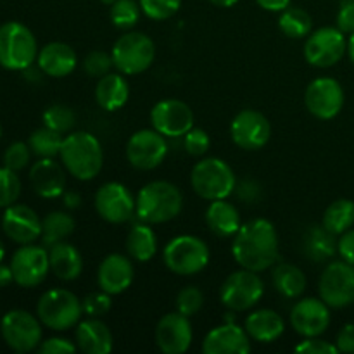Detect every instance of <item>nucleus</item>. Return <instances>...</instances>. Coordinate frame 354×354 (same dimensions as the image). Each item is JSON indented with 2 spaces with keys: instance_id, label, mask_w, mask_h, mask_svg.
Here are the masks:
<instances>
[{
  "instance_id": "nucleus-12",
  "label": "nucleus",
  "mask_w": 354,
  "mask_h": 354,
  "mask_svg": "<svg viewBox=\"0 0 354 354\" xmlns=\"http://www.w3.org/2000/svg\"><path fill=\"white\" fill-rule=\"evenodd\" d=\"M97 214L111 225H123L137 214V199L127 185L107 182L99 187L93 199Z\"/></svg>"
},
{
  "instance_id": "nucleus-6",
  "label": "nucleus",
  "mask_w": 354,
  "mask_h": 354,
  "mask_svg": "<svg viewBox=\"0 0 354 354\" xmlns=\"http://www.w3.org/2000/svg\"><path fill=\"white\" fill-rule=\"evenodd\" d=\"M82 301L68 289H50L37 303V317L50 330L64 332L76 327L83 317Z\"/></svg>"
},
{
  "instance_id": "nucleus-34",
  "label": "nucleus",
  "mask_w": 354,
  "mask_h": 354,
  "mask_svg": "<svg viewBox=\"0 0 354 354\" xmlns=\"http://www.w3.org/2000/svg\"><path fill=\"white\" fill-rule=\"evenodd\" d=\"M76 228L75 218L66 211H52L41 220V244L45 248L68 241Z\"/></svg>"
},
{
  "instance_id": "nucleus-15",
  "label": "nucleus",
  "mask_w": 354,
  "mask_h": 354,
  "mask_svg": "<svg viewBox=\"0 0 354 354\" xmlns=\"http://www.w3.org/2000/svg\"><path fill=\"white\" fill-rule=\"evenodd\" d=\"M14 282L24 289H33L47 279L50 272L48 249L45 245L24 244L10 258Z\"/></svg>"
},
{
  "instance_id": "nucleus-19",
  "label": "nucleus",
  "mask_w": 354,
  "mask_h": 354,
  "mask_svg": "<svg viewBox=\"0 0 354 354\" xmlns=\"http://www.w3.org/2000/svg\"><path fill=\"white\" fill-rule=\"evenodd\" d=\"M330 306L322 297H304L290 310V327L301 337H320L330 327Z\"/></svg>"
},
{
  "instance_id": "nucleus-8",
  "label": "nucleus",
  "mask_w": 354,
  "mask_h": 354,
  "mask_svg": "<svg viewBox=\"0 0 354 354\" xmlns=\"http://www.w3.org/2000/svg\"><path fill=\"white\" fill-rule=\"evenodd\" d=\"M114 68L124 76L147 71L156 59V45L151 37L142 31H127L114 41L111 48Z\"/></svg>"
},
{
  "instance_id": "nucleus-14",
  "label": "nucleus",
  "mask_w": 354,
  "mask_h": 354,
  "mask_svg": "<svg viewBox=\"0 0 354 354\" xmlns=\"http://www.w3.org/2000/svg\"><path fill=\"white\" fill-rule=\"evenodd\" d=\"M168 156V142L165 135L156 131L154 128H144L138 130L128 138L127 142V159L135 169L140 171H151Z\"/></svg>"
},
{
  "instance_id": "nucleus-51",
  "label": "nucleus",
  "mask_w": 354,
  "mask_h": 354,
  "mask_svg": "<svg viewBox=\"0 0 354 354\" xmlns=\"http://www.w3.org/2000/svg\"><path fill=\"white\" fill-rule=\"evenodd\" d=\"M335 346H337L339 353H354V324H346L339 330L337 339H335Z\"/></svg>"
},
{
  "instance_id": "nucleus-58",
  "label": "nucleus",
  "mask_w": 354,
  "mask_h": 354,
  "mask_svg": "<svg viewBox=\"0 0 354 354\" xmlns=\"http://www.w3.org/2000/svg\"><path fill=\"white\" fill-rule=\"evenodd\" d=\"M100 2H102V3H104V6L111 7V6H113V3H114V2H116V0H100Z\"/></svg>"
},
{
  "instance_id": "nucleus-26",
  "label": "nucleus",
  "mask_w": 354,
  "mask_h": 354,
  "mask_svg": "<svg viewBox=\"0 0 354 354\" xmlns=\"http://www.w3.org/2000/svg\"><path fill=\"white\" fill-rule=\"evenodd\" d=\"M75 342L86 354H109L114 348L111 328L100 318H86L76 325Z\"/></svg>"
},
{
  "instance_id": "nucleus-45",
  "label": "nucleus",
  "mask_w": 354,
  "mask_h": 354,
  "mask_svg": "<svg viewBox=\"0 0 354 354\" xmlns=\"http://www.w3.org/2000/svg\"><path fill=\"white\" fill-rule=\"evenodd\" d=\"M31 156L33 152H31L28 142H12L3 152V166L14 169V171H21L30 165Z\"/></svg>"
},
{
  "instance_id": "nucleus-42",
  "label": "nucleus",
  "mask_w": 354,
  "mask_h": 354,
  "mask_svg": "<svg viewBox=\"0 0 354 354\" xmlns=\"http://www.w3.org/2000/svg\"><path fill=\"white\" fill-rule=\"evenodd\" d=\"M142 14L152 21H166L182 7V0H138Z\"/></svg>"
},
{
  "instance_id": "nucleus-56",
  "label": "nucleus",
  "mask_w": 354,
  "mask_h": 354,
  "mask_svg": "<svg viewBox=\"0 0 354 354\" xmlns=\"http://www.w3.org/2000/svg\"><path fill=\"white\" fill-rule=\"evenodd\" d=\"M348 55L351 59V62L354 64V33H351L348 37Z\"/></svg>"
},
{
  "instance_id": "nucleus-16",
  "label": "nucleus",
  "mask_w": 354,
  "mask_h": 354,
  "mask_svg": "<svg viewBox=\"0 0 354 354\" xmlns=\"http://www.w3.org/2000/svg\"><path fill=\"white\" fill-rule=\"evenodd\" d=\"M320 297L330 308H346L354 303V266L348 261H332L318 282Z\"/></svg>"
},
{
  "instance_id": "nucleus-27",
  "label": "nucleus",
  "mask_w": 354,
  "mask_h": 354,
  "mask_svg": "<svg viewBox=\"0 0 354 354\" xmlns=\"http://www.w3.org/2000/svg\"><path fill=\"white\" fill-rule=\"evenodd\" d=\"M244 328L251 341L261 342V344H270V342L279 341L286 332V322L270 308H261L256 310L245 318Z\"/></svg>"
},
{
  "instance_id": "nucleus-36",
  "label": "nucleus",
  "mask_w": 354,
  "mask_h": 354,
  "mask_svg": "<svg viewBox=\"0 0 354 354\" xmlns=\"http://www.w3.org/2000/svg\"><path fill=\"white\" fill-rule=\"evenodd\" d=\"M279 30L292 40L306 38L313 31V19L301 7H287L280 12Z\"/></svg>"
},
{
  "instance_id": "nucleus-28",
  "label": "nucleus",
  "mask_w": 354,
  "mask_h": 354,
  "mask_svg": "<svg viewBox=\"0 0 354 354\" xmlns=\"http://www.w3.org/2000/svg\"><path fill=\"white\" fill-rule=\"evenodd\" d=\"M93 95H95V102L99 104L100 109L114 113L127 106L128 99H130V85L123 73H107L106 76L97 80Z\"/></svg>"
},
{
  "instance_id": "nucleus-50",
  "label": "nucleus",
  "mask_w": 354,
  "mask_h": 354,
  "mask_svg": "<svg viewBox=\"0 0 354 354\" xmlns=\"http://www.w3.org/2000/svg\"><path fill=\"white\" fill-rule=\"evenodd\" d=\"M337 252L344 261H348L349 265L354 266V227L351 230L344 232L342 235H339L337 241Z\"/></svg>"
},
{
  "instance_id": "nucleus-32",
  "label": "nucleus",
  "mask_w": 354,
  "mask_h": 354,
  "mask_svg": "<svg viewBox=\"0 0 354 354\" xmlns=\"http://www.w3.org/2000/svg\"><path fill=\"white\" fill-rule=\"evenodd\" d=\"M272 282L277 292L286 299H297L306 290V275L299 266L292 263L273 265Z\"/></svg>"
},
{
  "instance_id": "nucleus-7",
  "label": "nucleus",
  "mask_w": 354,
  "mask_h": 354,
  "mask_svg": "<svg viewBox=\"0 0 354 354\" xmlns=\"http://www.w3.org/2000/svg\"><path fill=\"white\" fill-rule=\"evenodd\" d=\"M209 248L196 235L173 237L162 251L166 268L180 277H192L203 272L209 265Z\"/></svg>"
},
{
  "instance_id": "nucleus-38",
  "label": "nucleus",
  "mask_w": 354,
  "mask_h": 354,
  "mask_svg": "<svg viewBox=\"0 0 354 354\" xmlns=\"http://www.w3.org/2000/svg\"><path fill=\"white\" fill-rule=\"evenodd\" d=\"M140 3L137 0H116L109 7V19L118 30L130 31L137 26L140 19Z\"/></svg>"
},
{
  "instance_id": "nucleus-41",
  "label": "nucleus",
  "mask_w": 354,
  "mask_h": 354,
  "mask_svg": "<svg viewBox=\"0 0 354 354\" xmlns=\"http://www.w3.org/2000/svg\"><path fill=\"white\" fill-rule=\"evenodd\" d=\"M175 306L176 311L185 317H196L204 306V294L199 287L196 286H187L176 294L175 299Z\"/></svg>"
},
{
  "instance_id": "nucleus-54",
  "label": "nucleus",
  "mask_w": 354,
  "mask_h": 354,
  "mask_svg": "<svg viewBox=\"0 0 354 354\" xmlns=\"http://www.w3.org/2000/svg\"><path fill=\"white\" fill-rule=\"evenodd\" d=\"M14 282V275H12V270H10V265H2L0 263V289L2 287L10 286Z\"/></svg>"
},
{
  "instance_id": "nucleus-52",
  "label": "nucleus",
  "mask_w": 354,
  "mask_h": 354,
  "mask_svg": "<svg viewBox=\"0 0 354 354\" xmlns=\"http://www.w3.org/2000/svg\"><path fill=\"white\" fill-rule=\"evenodd\" d=\"M290 2L292 0H256V3L268 12H282L290 6Z\"/></svg>"
},
{
  "instance_id": "nucleus-53",
  "label": "nucleus",
  "mask_w": 354,
  "mask_h": 354,
  "mask_svg": "<svg viewBox=\"0 0 354 354\" xmlns=\"http://www.w3.org/2000/svg\"><path fill=\"white\" fill-rule=\"evenodd\" d=\"M62 199H64V206L68 209H78L82 206V196L78 192H73V190L62 194Z\"/></svg>"
},
{
  "instance_id": "nucleus-55",
  "label": "nucleus",
  "mask_w": 354,
  "mask_h": 354,
  "mask_svg": "<svg viewBox=\"0 0 354 354\" xmlns=\"http://www.w3.org/2000/svg\"><path fill=\"white\" fill-rule=\"evenodd\" d=\"M209 2L220 9H228V7H234L239 0H209Z\"/></svg>"
},
{
  "instance_id": "nucleus-22",
  "label": "nucleus",
  "mask_w": 354,
  "mask_h": 354,
  "mask_svg": "<svg viewBox=\"0 0 354 354\" xmlns=\"http://www.w3.org/2000/svg\"><path fill=\"white\" fill-rule=\"evenodd\" d=\"M135 279V268L130 256H124L121 252H113L107 254L100 261L99 270H97V283L99 289L111 296L123 294L124 290L130 289Z\"/></svg>"
},
{
  "instance_id": "nucleus-48",
  "label": "nucleus",
  "mask_w": 354,
  "mask_h": 354,
  "mask_svg": "<svg viewBox=\"0 0 354 354\" xmlns=\"http://www.w3.org/2000/svg\"><path fill=\"white\" fill-rule=\"evenodd\" d=\"M297 353L304 354H337L339 349L335 344L324 341L318 337H304L303 342L296 346Z\"/></svg>"
},
{
  "instance_id": "nucleus-24",
  "label": "nucleus",
  "mask_w": 354,
  "mask_h": 354,
  "mask_svg": "<svg viewBox=\"0 0 354 354\" xmlns=\"http://www.w3.org/2000/svg\"><path fill=\"white\" fill-rule=\"evenodd\" d=\"M66 168L54 158L38 159L30 169V183L35 194L44 199H55L66 192Z\"/></svg>"
},
{
  "instance_id": "nucleus-46",
  "label": "nucleus",
  "mask_w": 354,
  "mask_h": 354,
  "mask_svg": "<svg viewBox=\"0 0 354 354\" xmlns=\"http://www.w3.org/2000/svg\"><path fill=\"white\" fill-rule=\"evenodd\" d=\"M183 147H185L187 154L192 156V158H203L209 151L211 138L203 128L194 127L192 130L183 135Z\"/></svg>"
},
{
  "instance_id": "nucleus-35",
  "label": "nucleus",
  "mask_w": 354,
  "mask_h": 354,
  "mask_svg": "<svg viewBox=\"0 0 354 354\" xmlns=\"http://www.w3.org/2000/svg\"><path fill=\"white\" fill-rule=\"evenodd\" d=\"M322 225L330 234L342 235L354 227V201L337 199L325 209Z\"/></svg>"
},
{
  "instance_id": "nucleus-59",
  "label": "nucleus",
  "mask_w": 354,
  "mask_h": 354,
  "mask_svg": "<svg viewBox=\"0 0 354 354\" xmlns=\"http://www.w3.org/2000/svg\"><path fill=\"white\" fill-rule=\"evenodd\" d=\"M0 138H2V124H0Z\"/></svg>"
},
{
  "instance_id": "nucleus-57",
  "label": "nucleus",
  "mask_w": 354,
  "mask_h": 354,
  "mask_svg": "<svg viewBox=\"0 0 354 354\" xmlns=\"http://www.w3.org/2000/svg\"><path fill=\"white\" fill-rule=\"evenodd\" d=\"M3 258H6V248H3L2 241H0V263L3 261Z\"/></svg>"
},
{
  "instance_id": "nucleus-11",
  "label": "nucleus",
  "mask_w": 354,
  "mask_h": 354,
  "mask_svg": "<svg viewBox=\"0 0 354 354\" xmlns=\"http://www.w3.org/2000/svg\"><path fill=\"white\" fill-rule=\"evenodd\" d=\"M304 59L315 68H332L348 54V38L337 26L313 30L304 41Z\"/></svg>"
},
{
  "instance_id": "nucleus-10",
  "label": "nucleus",
  "mask_w": 354,
  "mask_h": 354,
  "mask_svg": "<svg viewBox=\"0 0 354 354\" xmlns=\"http://www.w3.org/2000/svg\"><path fill=\"white\" fill-rule=\"evenodd\" d=\"M0 335L16 353H31L38 349L44 330L40 318L26 310H10L0 320Z\"/></svg>"
},
{
  "instance_id": "nucleus-33",
  "label": "nucleus",
  "mask_w": 354,
  "mask_h": 354,
  "mask_svg": "<svg viewBox=\"0 0 354 354\" xmlns=\"http://www.w3.org/2000/svg\"><path fill=\"white\" fill-rule=\"evenodd\" d=\"M335 237L337 235L330 234L324 225H320V227L318 225L317 227H311L306 232V235H304V254L311 261H327V259H330L337 252V241H335Z\"/></svg>"
},
{
  "instance_id": "nucleus-9",
  "label": "nucleus",
  "mask_w": 354,
  "mask_h": 354,
  "mask_svg": "<svg viewBox=\"0 0 354 354\" xmlns=\"http://www.w3.org/2000/svg\"><path fill=\"white\" fill-rule=\"evenodd\" d=\"M265 294V283L258 272L241 268L232 272L220 287V301L228 311L241 313L254 308Z\"/></svg>"
},
{
  "instance_id": "nucleus-40",
  "label": "nucleus",
  "mask_w": 354,
  "mask_h": 354,
  "mask_svg": "<svg viewBox=\"0 0 354 354\" xmlns=\"http://www.w3.org/2000/svg\"><path fill=\"white\" fill-rule=\"evenodd\" d=\"M21 196V180L17 176V171L2 166L0 168V207L12 206L17 203Z\"/></svg>"
},
{
  "instance_id": "nucleus-37",
  "label": "nucleus",
  "mask_w": 354,
  "mask_h": 354,
  "mask_svg": "<svg viewBox=\"0 0 354 354\" xmlns=\"http://www.w3.org/2000/svg\"><path fill=\"white\" fill-rule=\"evenodd\" d=\"M62 140H64L62 133H57L47 127H41L30 135L28 145H30L33 156H37L38 159L57 158L62 147Z\"/></svg>"
},
{
  "instance_id": "nucleus-23",
  "label": "nucleus",
  "mask_w": 354,
  "mask_h": 354,
  "mask_svg": "<svg viewBox=\"0 0 354 354\" xmlns=\"http://www.w3.org/2000/svg\"><path fill=\"white\" fill-rule=\"evenodd\" d=\"M251 351V337L244 327L223 324L211 328L203 341L204 354H248Z\"/></svg>"
},
{
  "instance_id": "nucleus-43",
  "label": "nucleus",
  "mask_w": 354,
  "mask_h": 354,
  "mask_svg": "<svg viewBox=\"0 0 354 354\" xmlns=\"http://www.w3.org/2000/svg\"><path fill=\"white\" fill-rule=\"evenodd\" d=\"M113 68L114 62L111 52L92 50L85 55V59H83V69H85L86 75L92 76V78H102L107 73H111Z\"/></svg>"
},
{
  "instance_id": "nucleus-44",
  "label": "nucleus",
  "mask_w": 354,
  "mask_h": 354,
  "mask_svg": "<svg viewBox=\"0 0 354 354\" xmlns=\"http://www.w3.org/2000/svg\"><path fill=\"white\" fill-rule=\"evenodd\" d=\"M83 313L90 318H102L113 308V296L104 290H97V292H90L83 297L82 301Z\"/></svg>"
},
{
  "instance_id": "nucleus-18",
  "label": "nucleus",
  "mask_w": 354,
  "mask_h": 354,
  "mask_svg": "<svg viewBox=\"0 0 354 354\" xmlns=\"http://www.w3.org/2000/svg\"><path fill=\"white\" fill-rule=\"evenodd\" d=\"M230 137L242 151H259L272 138V124L259 111L244 109L232 120Z\"/></svg>"
},
{
  "instance_id": "nucleus-39",
  "label": "nucleus",
  "mask_w": 354,
  "mask_h": 354,
  "mask_svg": "<svg viewBox=\"0 0 354 354\" xmlns=\"http://www.w3.org/2000/svg\"><path fill=\"white\" fill-rule=\"evenodd\" d=\"M44 127L50 128V130L57 131V133H69L76 123V114L66 104H52L44 111Z\"/></svg>"
},
{
  "instance_id": "nucleus-29",
  "label": "nucleus",
  "mask_w": 354,
  "mask_h": 354,
  "mask_svg": "<svg viewBox=\"0 0 354 354\" xmlns=\"http://www.w3.org/2000/svg\"><path fill=\"white\" fill-rule=\"evenodd\" d=\"M204 220H206V225L211 230V234H214L220 239L235 237V234L242 227L241 213L227 199L211 201L206 209V214H204Z\"/></svg>"
},
{
  "instance_id": "nucleus-49",
  "label": "nucleus",
  "mask_w": 354,
  "mask_h": 354,
  "mask_svg": "<svg viewBox=\"0 0 354 354\" xmlns=\"http://www.w3.org/2000/svg\"><path fill=\"white\" fill-rule=\"evenodd\" d=\"M337 28L346 35L354 33V0H342L337 12Z\"/></svg>"
},
{
  "instance_id": "nucleus-2",
  "label": "nucleus",
  "mask_w": 354,
  "mask_h": 354,
  "mask_svg": "<svg viewBox=\"0 0 354 354\" xmlns=\"http://www.w3.org/2000/svg\"><path fill=\"white\" fill-rule=\"evenodd\" d=\"M59 158L73 178L90 182L102 169L104 149L99 138L90 131H73L62 140Z\"/></svg>"
},
{
  "instance_id": "nucleus-47",
  "label": "nucleus",
  "mask_w": 354,
  "mask_h": 354,
  "mask_svg": "<svg viewBox=\"0 0 354 354\" xmlns=\"http://www.w3.org/2000/svg\"><path fill=\"white\" fill-rule=\"evenodd\" d=\"M37 351L40 354H75L78 346L66 337H48L40 342Z\"/></svg>"
},
{
  "instance_id": "nucleus-31",
  "label": "nucleus",
  "mask_w": 354,
  "mask_h": 354,
  "mask_svg": "<svg viewBox=\"0 0 354 354\" xmlns=\"http://www.w3.org/2000/svg\"><path fill=\"white\" fill-rule=\"evenodd\" d=\"M127 252L133 261L147 263L158 252V235L145 221L133 225L127 235Z\"/></svg>"
},
{
  "instance_id": "nucleus-25",
  "label": "nucleus",
  "mask_w": 354,
  "mask_h": 354,
  "mask_svg": "<svg viewBox=\"0 0 354 354\" xmlns=\"http://www.w3.org/2000/svg\"><path fill=\"white\" fill-rule=\"evenodd\" d=\"M37 66L45 76L64 78L78 66V55L71 45L64 41H50L38 50Z\"/></svg>"
},
{
  "instance_id": "nucleus-17",
  "label": "nucleus",
  "mask_w": 354,
  "mask_h": 354,
  "mask_svg": "<svg viewBox=\"0 0 354 354\" xmlns=\"http://www.w3.org/2000/svg\"><path fill=\"white\" fill-rule=\"evenodd\" d=\"M192 107L180 99H162L151 109V124L166 138L183 137L194 128Z\"/></svg>"
},
{
  "instance_id": "nucleus-1",
  "label": "nucleus",
  "mask_w": 354,
  "mask_h": 354,
  "mask_svg": "<svg viewBox=\"0 0 354 354\" xmlns=\"http://www.w3.org/2000/svg\"><path fill=\"white\" fill-rule=\"evenodd\" d=\"M279 234L275 225L266 218L248 221L235 234L232 254L241 268L265 272L272 268L280 256Z\"/></svg>"
},
{
  "instance_id": "nucleus-20",
  "label": "nucleus",
  "mask_w": 354,
  "mask_h": 354,
  "mask_svg": "<svg viewBox=\"0 0 354 354\" xmlns=\"http://www.w3.org/2000/svg\"><path fill=\"white\" fill-rule=\"evenodd\" d=\"M194 332L190 318L173 311L165 315L156 325V346L165 354H183L192 346Z\"/></svg>"
},
{
  "instance_id": "nucleus-21",
  "label": "nucleus",
  "mask_w": 354,
  "mask_h": 354,
  "mask_svg": "<svg viewBox=\"0 0 354 354\" xmlns=\"http://www.w3.org/2000/svg\"><path fill=\"white\" fill-rule=\"evenodd\" d=\"M2 230L16 244H35L41 237V220L26 204H12L3 211Z\"/></svg>"
},
{
  "instance_id": "nucleus-13",
  "label": "nucleus",
  "mask_w": 354,
  "mask_h": 354,
  "mask_svg": "<svg viewBox=\"0 0 354 354\" xmlns=\"http://www.w3.org/2000/svg\"><path fill=\"white\" fill-rule=\"evenodd\" d=\"M344 88L341 83L330 76H320L306 86L304 106L311 116L322 121H330L339 116L344 107Z\"/></svg>"
},
{
  "instance_id": "nucleus-30",
  "label": "nucleus",
  "mask_w": 354,
  "mask_h": 354,
  "mask_svg": "<svg viewBox=\"0 0 354 354\" xmlns=\"http://www.w3.org/2000/svg\"><path fill=\"white\" fill-rule=\"evenodd\" d=\"M48 249V261H50V272L62 282L76 280L83 272V256L73 244L68 241L57 242Z\"/></svg>"
},
{
  "instance_id": "nucleus-4",
  "label": "nucleus",
  "mask_w": 354,
  "mask_h": 354,
  "mask_svg": "<svg viewBox=\"0 0 354 354\" xmlns=\"http://www.w3.org/2000/svg\"><path fill=\"white\" fill-rule=\"evenodd\" d=\"M38 44L33 31L19 21L0 26V66L9 71H24L37 62Z\"/></svg>"
},
{
  "instance_id": "nucleus-3",
  "label": "nucleus",
  "mask_w": 354,
  "mask_h": 354,
  "mask_svg": "<svg viewBox=\"0 0 354 354\" xmlns=\"http://www.w3.org/2000/svg\"><path fill=\"white\" fill-rule=\"evenodd\" d=\"M183 209V194L166 180L145 183L137 196V216L149 225H161L175 220Z\"/></svg>"
},
{
  "instance_id": "nucleus-5",
  "label": "nucleus",
  "mask_w": 354,
  "mask_h": 354,
  "mask_svg": "<svg viewBox=\"0 0 354 354\" xmlns=\"http://www.w3.org/2000/svg\"><path fill=\"white\" fill-rule=\"evenodd\" d=\"M190 185L204 201L228 199L237 189L234 169L220 158H204L190 171Z\"/></svg>"
}]
</instances>
